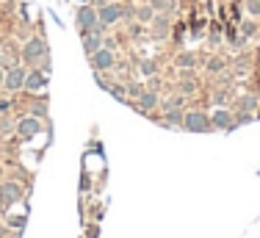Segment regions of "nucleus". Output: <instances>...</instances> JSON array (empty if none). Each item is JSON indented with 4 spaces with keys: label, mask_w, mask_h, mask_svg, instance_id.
<instances>
[{
    "label": "nucleus",
    "mask_w": 260,
    "mask_h": 238,
    "mask_svg": "<svg viewBox=\"0 0 260 238\" xmlns=\"http://www.w3.org/2000/svg\"><path fill=\"white\" fill-rule=\"evenodd\" d=\"M183 116H186V114H180L177 108H169V114H166V122L172 125V128H175V125H180V128H183Z\"/></svg>",
    "instance_id": "nucleus-12"
},
{
    "label": "nucleus",
    "mask_w": 260,
    "mask_h": 238,
    "mask_svg": "<svg viewBox=\"0 0 260 238\" xmlns=\"http://www.w3.org/2000/svg\"><path fill=\"white\" fill-rule=\"evenodd\" d=\"M255 105H257L255 94H244V97H241V108H244V111H252Z\"/></svg>",
    "instance_id": "nucleus-14"
},
{
    "label": "nucleus",
    "mask_w": 260,
    "mask_h": 238,
    "mask_svg": "<svg viewBox=\"0 0 260 238\" xmlns=\"http://www.w3.org/2000/svg\"><path fill=\"white\" fill-rule=\"evenodd\" d=\"M139 20H141V22H150V20H152V9H141V11H139Z\"/></svg>",
    "instance_id": "nucleus-18"
},
{
    "label": "nucleus",
    "mask_w": 260,
    "mask_h": 238,
    "mask_svg": "<svg viewBox=\"0 0 260 238\" xmlns=\"http://www.w3.org/2000/svg\"><path fill=\"white\" fill-rule=\"evenodd\" d=\"M45 86H47V72H42V69L28 72V78H25V89H28V92H42Z\"/></svg>",
    "instance_id": "nucleus-8"
},
{
    "label": "nucleus",
    "mask_w": 260,
    "mask_h": 238,
    "mask_svg": "<svg viewBox=\"0 0 260 238\" xmlns=\"http://www.w3.org/2000/svg\"><path fill=\"white\" fill-rule=\"evenodd\" d=\"M97 22H100L97 9H92V6H83V9L78 11V25H80V31H92Z\"/></svg>",
    "instance_id": "nucleus-7"
},
{
    "label": "nucleus",
    "mask_w": 260,
    "mask_h": 238,
    "mask_svg": "<svg viewBox=\"0 0 260 238\" xmlns=\"http://www.w3.org/2000/svg\"><path fill=\"white\" fill-rule=\"evenodd\" d=\"M255 31H257V25H255V22H249V20H246V22H241V33H244V36H252Z\"/></svg>",
    "instance_id": "nucleus-15"
},
{
    "label": "nucleus",
    "mask_w": 260,
    "mask_h": 238,
    "mask_svg": "<svg viewBox=\"0 0 260 238\" xmlns=\"http://www.w3.org/2000/svg\"><path fill=\"white\" fill-rule=\"evenodd\" d=\"M3 211H6V205H3V202H0V216H3Z\"/></svg>",
    "instance_id": "nucleus-21"
},
{
    "label": "nucleus",
    "mask_w": 260,
    "mask_h": 238,
    "mask_svg": "<svg viewBox=\"0 0 260 238\" xmlns=\"http://www.w3.org/2000/svg\"><path fill=\"white\" fill-rule=\"evenodd\" d=\"M210 128H222V130H230V128H235V125H233V116H230L227 111H216V114L210 116Z\"/></svg>",
    "instance_id": "nucleus-10"
},
{
    "label": "nucleus",
    "mask_w": 260,
    "mask_h": 238,
    "mask_svg": "<svg viewBox=\"0 0 260 238\" xmlns=\"http://www.w3.org/2000/svg\"><path fill=\"white\" fill-rule=\"evenodd\" d=\"M155 33H158V36L166 33V20H155Z\"/></svg>",
    "instance_id": "nucleus-17"
},
{
    "label": "nucleus",
    "mask_w": 260,
    "mask_h": 238,
    "mask_svg": "<svg viewBox=\"0 0 260 238\" xmlns=\"http://www.w3.org/2000/svg\"><path fill=\"white\" fill-rule=\"evenodd\" d=\"M47 56V45L42 39H31L25 47H22V58H28V61H36V58Z\"/></svg>",
    "instance_id": "nucleus-6"
},
{
    "label": "nucleus",
    "mask_w": 260,
    "mask_h": 238,
    "mask_svg": "<svg viewBox=\"0 0 260 238\" xmlns=\"http://www.w3.org/2000/svg\"><path fill=\"white\" fill-rule=\"evenodd\" d=\"M158 105V94L155 92H141L139 94V108L141 111H150V108H155Z\"/></svg>",
    "instance_id": "nucleus-11"
},
{
    "label": "nucleus",
    "mask_w": 260,
    "mask_h": 238,
    "mask_svg": "<svg viewBox=\"0 0 260 238\" xmlns=\"http://www.w3.org/2000/svg\"><path fill=\"white\" fill-rule=\"evenodd\" d=\"M89 58H92V67L94 69H111V67H114V53H111L108 47H100V50L92 53Z\"/></svg>",
    "instance_id": "nucleus-4"
},
{
    "label": "nucleus",
    "mask_w": 260,
    "mask_h": 238,
    "mask_svg": "<svg viewBox=\"0 0 260 238\" xmlns=\"http://www.w3.org/2000/svg\"><path fill=\"white\" fill-rule=\"evenodd\" d=\"M183 128H186L188 133H208V130H210V119L205 114H199V111H191V114L183 116Z\"/></svg>",
    "instance_id": "nucleus-1"
},
{
    "label": "nucleus",
    "mask_w": 260,
    "mask_h": 238,
    "mask_svg": "<svg viewBox=\"0 0 260 238\" xmlns=\"http://www.w3.org/2000/svg\"><path fill=\"white\" fill-rule=\"evenodd\" d=\"M246 9H249V14H260V0H249V3H246Z\"/></svg>",
    "instance_id": "nucleus-16"
},
{
    "label": "nucleus",
    "mask_w": 260,
    "mask_h": 238,
    "mask_svg": "<svg viewBox=\"0 0 260 238\" xmlns=\"http://www.w3.org/2000/svg\"><path fill=\"white\" fill-rule=\"evenodd\" d=\"M39 130H42V122H39L36 116H25V119H20V125H17V133H20L22 139H33Z\"/></svg>",
    "instance_id": "nucleus-3"
},
{
    "label": "nucleus",
    "mask_w": 260,
    "mask_h": 238,
    "mask_svg": "<svg viewBox=\"0 0 260 238\" xmlns=\"http://www.w3.org/2000/svg\"><path fill=\"white\" fill-rule=\"evenodd\" d=\"M20 200V186L17 183H6L3 188H0V202L3 205H11V202H17Z\"/></svg>",
    "instance_id": "nucleus-9"
},
{
    "label": "nucleus",
    "mask_w": 260,
    "mask_h": 238,
    "mask_svg": "<svg viewBox=\"0 0 260 238\" xmlns=\"http://www.w3.org/2000/svg\"><path fill=\"white\" fill-rule=\"evenodd\" d=\"M97 17H100V22L108 28V25H114V22L122 17V6L119 3H108V6H103V9L97 11Z\"/></svg>",
    "instance_id": "nucleus-5"
},
{
    "label": "nucleus",
    "mask_w": 260,
    "mask_h": 238,
    "mask_svg": "<svg viewBox=\"0 0 260 238\" xmlns=\"http://www.w3.org/2000/svg\"><path fill=\"white\" fill-rule=\"evenodd\" d=\"M194 64H197V56H191V53H186V56H180L177 58V67H194Z\"/></svg>",
    "instance_id": "nucleus-13"
},
{
    "label": "nucleus",
    "mask_w": 260,
    "mask_h": 238,
    "mask_svg": "<svg viewBox=\"0 0 260 238\" xmlns=\"http://www.w3.org/2000/svg\"><path fill=\"white\" fill-rule=\"evenodd\" d=\"M25 78H28V72L22 67H9V72L3 75V86L9 92H20V89H25Z\"/></svg>",
    "instance_id": "nucleus-2"
},
{
    "label": "nucleus",
    "mask_w": 260,
    "mask_h": 238,
    "mask_svg": "<svg viewBox=\"0 0 260 238\" xmlns=\"http://www.w3.org/2000/svg\"><path fill=\"white\" fill-rule=\"evenodd\" d=\"M152 6H155V9H161V6H166V0H152Z\"/></svg>",
    "instance_id": "nucleus-20"
},
{
    "label": "nucleus",
    "mask_w": 260,
    "mask_h": 238,
    "mask_svg": "<svg viewBox=\"0 0 260 238\" xmlns=\"http://www.w3.org/2000/svg\"><path fill=\"white\" fill-rule=\"evenodd\" d=\"M249 122H252V114H246V111L238 114V119H235V125H249Z\"/></svg>",
    "instance_id": "nucleus-19"
}]
</instances>
